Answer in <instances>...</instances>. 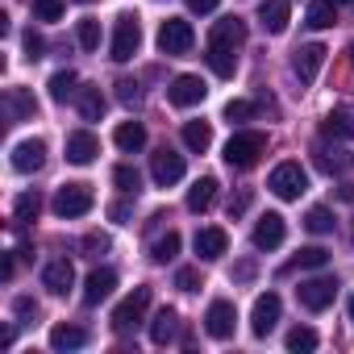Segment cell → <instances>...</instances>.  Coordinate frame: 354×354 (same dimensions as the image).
Masks as SVG:
<instances>
[{
  "instance_id": "cell-1",
  "label": "cell",
  "mask_w": 354,
  "mask_h": 354,
  "mask_svg": "<svg viewBox=\"0 0 354 354\" xmlns=\"http://www.w3.org/2000/svg\"><path fill=\"white\" fill-rule=\"evenodd\" d=\"M263 154H267V133H259V129H242L225 142V162L234 171H250Z\"/></svg>"
},
{
  "instance_id": "cell-2",
  "label": "cell",
  "mask_w": 354,
  "mask_h": 354,
  "mask_svg": "<svg viewBox=\"0 0 354 354\" xmlns=\"http://www.w3.org/2000/svg\"><path fill=\"white\" fill-rule=\"evenodd\" d=\"M267 188L279 196V201H300L304 192H308V175H304V167L300 162H279L271 175H267Z\"/></svg>"
},
{
  "instance_id": "cell-3",
  "label": "cell",
  "mask_w": 354,
  "mask_h": 354,
  "mask_svg": "<svg viewBox=\"0 0 354 354\" xmlns=\"http://www.w3.org/2000/svg\"><path fill=\"white\" fill-rule=\"evenodd\" d=\"M192 42H196V34H192V26H188L184 17H171V21L158 26V50L171 55V59H175V55H188Z\"/></svg>"
},
{
  "instance_id": "cell-4",
  "label": "cell",
  "mask_w": 354,
  "mask_h": 354,
  "mask_svg": "<svg viewBox=\"0 0 354 354\" xmlns=\"http://www.w3.org/2000/svg\"><path fill=\"white\" fill-rule=\"evenodd\" d=\"M138 46H142V26H138V17H117V26H113V59L117 63H129L133 55H138Z\"/></svg>"
},
{
  "instance_id": "cell-5",
  "label": "cell",
  "mask_w": 354,
  "mask_h": 354,
  "mask_svg": "<svg viewBox=\"0 0 354 354\" xmlns=\"http://www.w3.org/2000/svg\"><path fill=\"white\" fill-rule=\"evenodd\" d=\"M146 308H150V288H133V292L113 308V329H117V333L133 329V325L146 317Z\"/></svg>"
},
{
  "instance_id": "cell-6",
  "label": "cell",
  "mask_w": 354,
  "mask_h": 354,
  "mask_svg": "<svg viewBox=\"0 0 354 354\" xmlns=\"http://www.w3.org/2000/svg\"><path fill=\"white\" fill-rule=\"evenodd\" d=\"M296 296H300V304H304V308L321 313V308H329V304H333V296H337V279H333V275L304 279V283L296 288Z\"/></svg>"
},
{
  "instance_id": "cell-7",
  "label": "cell",
  "mask_w": 354,
  "mask_h": 354,
  "mask_svg": "<svg viewBox=\"0 0 354 354\" xmlns=\"http://www.w3.org/2000/svg\"><path fill=\"white\" fill-rule=\"evenodd\" d=\"M92 209V188L88 184H63L55 192V213L59 217H84Z\"/></svg>"
},
{
  "instance_id": "cell-8",
  "label": "cell",
  "mask_w": 354,
  "mask_h": 354,
  "mask_svg": "<svg viewBox=\"0 0 354 354\" xmlns=\"http://www.w3.org/2000/svg\"><path fill=\"white\" fill-rule=\"evenodd\" d=\"M150 175H154V184L158 188H171V184H180L184 180V154H175V150H158L150 154Z\"/></svg>"
},
{
  "instance_id": "cell-9",
  "label": "cell",
  "mask_w": 354,
  "mask_h": 354,
  "mask_svg": "<svg viewBox=\"0 0 354 354\" xmlns=\"http://www.w3.org/2000/svg\"><path fill=\"white\" fill-rule=\"evenodd\" d=\"M205 80L201 75H175L171 80V88H167V100L175 104V109H192V104H201L205 100Z\"/></svg>"
},
{
  "instance_id": "cell-10",
  "label": "cell",
  "mask_w": 354,
  "mask_h": 354,
  "mask_svg": "<svg viewBox=\"0 0 354 354\" xmlns=\"http://www.w3.org/2000/svg\"><path fill=\"white\" fill-rule=\"evenodd\" d=\"M234 325H238V308H234L230 300H213L209 313H205V329H209V337L225 342V337H234Z\"/></svg>"
},
{
  "instance_id": "cell-11",
  "label": "cell",
  "mask_w": 354,
  "mask_h": 354,
  "mask_svg": "<svg viewBox=\"0 0 354 354\" xmlns=\"http://www.w3.org/2000/svg\"><path fill=\"white\" fill-rule=\"evenodd\" d=\"M279 296L275 292H267V296H259L254 300V308H250V329H254V337H267L271 329H275V321H279Z\"/></svg>"
},
{
  "instance_id": "cell-12",
  "label": "cell",
  "mask_w": 354,
  "mask_h": 354,
  "mask_svg": "<svg viewBox=\"0 0 354 354\" xmlns=\"http://www.w3.org/2000/svg\"><path fill=\"white\" fill-rule=\"evenodd\" d=\"M325 46L321 42H308V46H300L296 50V59H292V71L300 75V84H313L317 80V71H321V63H325Z\"/></svg>"
},
{
  "instance_id": "cell-13",
  "label": "cell",
  "mask_w": 354,
  "mask_h": 354,
  "mask_svg": "<svg viewBox=\"0 0 354 354\" xmlns=\"http://www.w3.org/2000/svg\"><path fill=\"white\" fill-rule=\"evenodd\" d=\"M71 283H75V267H71V259H50V263L42 267V288H46V292L67 296Z\"/></svg>"
},
{
  "instance_id": "cell-14",
  "label": "cell",
  "mask_w": 354,
  "mask_h": 354,
  "mask_svg": "<svg viewBox=\"0 0 354 354\" xmlns=\"http://www.w3.org/2000/svg\"><path fill=\"white\" fill-rule=\"evenodd\" d=\"M96 154H100V142H96V133H88V129H75V133H67V162H75V167H88Z\"/></svg>"
},
{
  "instance_id": "cell-15",
  "label": "cell",
  "mask_w": 354,
  "mask_h": 354,
  "mask_svg": "<svg viewBox=\"0 0 354 354\" xmlns=\"http://www.w3.org/2000/svg\"><path fill=\"white\" fill-rule=\"evenodd\" d=\"M283 238H288V225H283L279 213L259 217V225H254V246L259 250H275V246H283Z\"/></svg>"
},
{
  "instance_id": "cell-16",
  "label": "cell",
  "mask_w": 354,
  "mask_h": 354,
  "mask_svg": "<svg viewBox=\"0 0 354 354\" xmlns=\"http://www.w3.org/2000/svg\"><path fill=\"white\" fill-rule=\"evenodd\" d=\"M42 162H46V146H42L38 138H30V142H17V146H13V167H17L21 175L38 171Z\"/></svg>"
},
{
  "instance_id": "cell-17",
  "label": "cell",
  "mask_w": 354,
  "mask_h": 354,
  "mask_svg": "<svg viewBox=\"0 0 354 354\" xmlns=\"http://www.w3.org/2000/svg\"><path fill=\"white\" fill-rule=\"evenodd\" d=\"M225 250H230V234H225L221 225H209V230L196 234V254H201V259L213 263V259H221Z\"/></svg>"
},
{
  "instance_id": "cell-18",
  "label": "cell",
  "mask_w": 354,
  "mask_h": 354,
  "mask_svg": "<svg viewBox=\"0 0 354 354\" xmlns=\"http://www.w3.org/2000/svg\"><path fill=\"white\" fill-rule=\"evenodd\" d=\"M259 17H263V30L267 34H283L288 21H292V5H288V0H263Z\"/></svg>"
},
{
  "instance_id": "cell-19",
  "label": "cell",
  "mask_w": 354,
  "mask_h": 354,
  "mask_svg": "<svg viewBox=\"0 0 354 354\" xmlns=\"http://www.w3.org/2000/svg\"><path fill=\"white\" fill-rule=\"evenodd\" d=\"M113 288H117V275H113L109 267H104V271H92V275L84 279V304H100V300H109Z\"/></svg>"
},
{
  "instance_id": "cell-20",
  "label": "cell",
  "mask_w": 354,
  "mask_h": 354,
  "mask_svg": "<svg viewBox=\"0 0 354 354\" xmlns=\"http://www.w3.org/2000/svg\"><path fill=\"white\" fill-rule=\"evenodd\" d=\"M234 50H238V46H225V42H209L205 59H209L213 75H221V80H230V75H234V67H238V55H234Z\"/></svg>"
},
{
  "instance_id": "cell-21",
  "label": "cell",
  "mask_w": 354,
  "mask_h": 354,
  "mask_svg": "<svg viewBox=\"0 0 354 354\" xmlns=\"http://www.w3.org/2000/svg\"><path fill=\"white\" fill-rule=\"evenodd\" d=\"M313 154H317V167H321L325 175H346V171L354 167V154H350V150H329V146H317Z\"/></svg>"
},
{
  "instance_id": "cell-22",
  "label": "cell",
  "mask_w": 354,
  "mask_h": 354,
  "mask_svg": "<svg viewBox=\"0 0 354 354\" xmlns=\"http://www.w3.org/2000/svg\"><path fill=\"white\" fill-rule=\"evenodd\" d=\"M175 329H180L175 308H158L154 321H150V342H154V346H167V342H175Z\"/></svg>"
},
{
  "instance_id": "cell-23",
  "label": "cell",
  "mask_w": 354,
  "mask_h": 354,
  "mask_svg": "<svg viewBox=\"0 0 354 354\" xmlns=\"http://www.w3.org/2000/svg\"><path fill=\"white\" fill-rule=\"evenodd\" d=\"M213 201H217V180H213V175H205V180H196L188 188V209L192 213H209Z\"/></svg>"
},
{
  "instance_id": "cell-24",
  "label": "cell",
  "mask_w": 354,
  "mask_h": 354,
  "mask_svg": "<svg viewBox=\"0 0 354 354\" xmlns=\"http://www.w3.org/2000/svg\"><path fill=\"white\" fill-rule=\"evenodd\" d=\"M113 142H117L125 154H138V150L146 146V125H142V121H121L117 133H113Z\"/></svg>"
},
{
  "instance_id": "cell-25",
  "label": "cell",
  "mask_w": 354,
  "mask_h": 354,
  "mask_svg": "<svg viewBox=\"0 0 354 354\" xmlns=\"http://www.w3.org/2000/svg\"><path fill=\"white\" fill-rule=\"evenodd\" d=\"M209 42L242 46V42H246V21H242V17H225V21H217V26H213V34H209Z\"/></svg>"
},
{
  "instance_id": "cell-26",
  "label": "cell",
  "mask_w": 354,
  "mask_h": 354,
  "mask_svg": "<svg viewBox=\"0 0 354 354\" xmlns=\"http://www.w3.org/2000/svg\"><path fill=\"white\" fill-rule=\"evenodd\" d=\"M325 133L329 138H354V104H337L325 117Z\"/></svg>"
},
{
  "instance_id": "cell-27",
  "label": "cell",
  "mask_w": 354,
  "mask_h": 354,
  "mask_svg": "<svg viewBox=\"0 0 354 354\" xmlns=\"http://www.w3.org/2000/svg\"><path fill=\"white\" fill-rule=\"evenodd\" d=\"M75 109H80L84 121H100V113H104V96H100V88H80V92H75Z\"/></svg>"
},
{
  "instance_id": "cell-28",
  "label": "cell",
  "mask_w": 354,
  "mask_h": 354,
  "mask_svg": "<svg viewBox=\"0 0 354 354\" xmlns=\"http://www.w3.org/2000/svg\"><path fill=\"white\" fill-rule=\"evenodd\" d=\"M184 146L196 150V154H205V150L213 146V125H209V121H188V125H184Z\"/></svg>"
},
{
  "instance_id": "cell-29",
  "label": "cell",
  "mask_w": 354,
  "mask_h": 354,
  "mask_svg": "<svg viewBox=\"0 0 354 354\" xmlns=\"http://www.w3.org/2000/svg\"><path fill=\"white\" fill-rule=\"evenodd\" d=\"M84 342H88V333H84L80 325H67V321H63V325L50 329V346H55V350H80Z\"/></svg>"
},
{
  "instance_id": "cell-30",
  "label": "cell",
  "mask_w": 354,
  "mask_h": 354,
  "mask_svg": "<svg viewBox=\"0 0 354 354\" xmlns=\"http://www.w3.org/2000/svg\"><path fill=\"white\" fill-rule=\"evenodd\" d=\"M75 84H80V75H75V71H55V75H50V100H59V104H63V100H71V96L80 92Z\"/></svg>"
},
{
  "instance_id": "cell-31",
  "label": "cell",
  "mask_w": 354,
  "mask_h": 354,
  "mask_svg": "<svg viewBox=\"0 0 354 354\" xmlns=\"http://www.w3.org/2000/svg\"><path fill=\"white\" fill-rule=\"evenodd\" d=\"M5 113H9V121L30 117V113H34V96H26L21 88H9V92H5Z\"/></svg>"
},
{
  "instance_id": "cell-32",
  "label": "cell",
  "mask_w": 354,
  "mask_h": 354,
  "mask_svg": "<svg viewBox=\"0 0 354 354\" xmlns=\"http://www.w3.org/2000/svg\"><path fill=\"white\" fill-rule=\"evenodd\" d=\"M337 21V5H333V0H313V5H308V26L313 30H329Z\"/></svg>"
},
{
  "instance_id": "cell-33",
  "label": "cell",
  "mask_w": 354,
  "mask_h": 354,
  "mask_svg": "<svg viewBox=\"0 0 354 354\" xmlns=\"http://www.w3.org/2000/svg\"><path fill=\"white\" fill-rule=\"evenodd\" d=\"M150 254H154V263H171L175 254H180V234H175V230H167V234L154 242V250H150Z\"/></svg>"
},
{
  "instance_id": "cell-34",
  "label": "cell",
  "mask_w": 354,
  "mask_h": 354,
  "mask_svg": "<svg viewBox=\"0 0 354 354\" xmlns=\"http://www.w3.org/2000/svg\"><path fill=\"white\" fill-rule=\"evenodd\" d=\"M325 263H329V250H321V246H304V250L288 263V271H292V267H313V271H317V267H325Z\"/></svg>"
},
{
  "instance_id": "cell-35",
  "label": "cell",
  "mask_w": 354,
  "mask_h": 354,
  "mask_svg": "<svg viewBox=\"0 0 354 354\" xmlns=\"http://www.w3.org/2000/svg\"><path fill=\"white\" fill-rule=\"evenodd\" d=\"M113 184H117L121 192H138V188H142V175H138L129 162H121V167H113Z\"/></svg>"
},
{
  "instance_id": "cell-36",
  "label": "cell",
  "mask_w": 354,
  "mask_h": 354,
  "mask_svg": "<svg viewBox=\"0 0 354 354\" xmlns=\"http://www.w3.org/2000/svg\"><path fill=\"white\" fill-rule=\"evenodd\" d=\"M75 38H80V46L84 50H100V21H80V30H75Z\"/></svg>"
},
{
  "instance_id": "cell-37",
  "label": "cell",
  "mask_w": 354,
  "mask_h": 354,
  "mask_svg": "<svg viewBox=\"0 0 354 354\" xmlns=\"http://www.w3.org/2000/svg\"><path fill=\"white\" fill-rule=\"evenodd\" d=\"M288 350H317V329L296 325V329L288 333Z\"/></svg>"
},
{
  "instance_id": "cell-38",
  "label": "cell",
  "mask_w": 354,
  "mask_h": 354,
  "mask_svg": "<svg viewBox=\"0 0 354 354\" xmlns=\"http://www.w3.org/2000/svg\"><path fill=\"white\" fill-rule=\"evenodd\" d=\"M304 225H308L313 234H329V230H333V213L317 205V209H308V217H304Z\"/></svg>"
},
{
  "instance_id": "cell-39",
  "label": "cell",
  "mask_w": 354,
  "mask_h": 354,
  "mask_svg": "<svg viewBox=\"0 0 354 354\" xmlns=\"http://www.w3.org/2000/svg\"><path fill=\"white\" fill-rule=\"evenodd\" d=\"M38 209H42V201H38L34 192H26V196H17V205H13V213H17V221H34V217H38Z\"/></svg>"
},
{
  "instance_id": "cell-40",
  "label": "cell",
  "mask_w": 354,
  "mask_h": 354,
  "mask_svg": "<svg viewBox=\"0 0 354 354\" xmlns=\"http://www.w3.org/2000/svg\"><path fill=\"white\" fill-rule=\"evenodd\" d=\"M34 17L59 21V17H63V0H34Z\"/></svg>"
},
{
  "instance_id": "cell-41",
  "label": "cell",
  "mask_w": 354,
  "mask_h": 354,
  "mask_svg": "<svg viewBox=\"0 0 354 354\" xmlns=\"http://www.w3.org/2000/svg\"><path fill=\"white\" fill-rule=\"evenodd\" d=\"M175 288H180V292H196L201 288V271L196 267H180V271H175Z\"/></svg>"
},
{
  "instance_id": "cell-42",
  "label": "cell",
  "mask_w": 354,
  "mask_h": 354,
  "mask_svg": "<svg viewBox=\"0 0 354 354\" xmlns=\"http://www.w3.org/2000/svg\"><path fill=\"white\" fill-rule=\"evenodd\" d=\"M117 100H121V104H129V109H138V100H142L138 84H133V80H121V84H117Z\"/></svg>"
},
{
  "instance_id": "cell-43",
  "label": "cell",
  "mask_w": 354,
  "mask_h": 354,
  "mask_svg": "<svg viewBox=\"0 0 354 354\" xmlns=\"http://www.w3.org/2000/svg\"><path fill=\"white\" fill-rule=\"evenodd\" d=\"M250 113H254L250 100H230V104H225V117H230V121H246Z\"/></svg>"
},
{
  "instance_id": "cell-44",
  "label": "cell",
  "mask_w": 354,
  "mask_h": 354,
  "mask_svg": "<svg viewBox=\"0 0 354 354\" xmlns=\"http://www.w3.org/2000/svg\"><path fill=\"white\" fill-rule=\"evenodd\" d=\"M42 50H46V42L30 30V34H26V55H30V63H34V59H42Z\"/></svg>"
},
{
  "instance_id": "cell-45",
  "label": "cell",
  "mask_w": 354,
  "mask_h": 354,
  "mask_svg": "<svg viewBox=\"0 0 354 354\" xmlns=\"http://www.w3.org/2000/svg\"><path fill=\"white\" fill-rule=\"evenodd\" d=\"M84 250H92V254H96V250H109V238H104V234H88V238H84Z\"/></svg>"
},
{
  "instance_id": "cell-46",
  "label": "cell",
  "mask_w": 354,
  "mask_h": 354,
  "mask_svg": "<svg viewBox=\"0 0 354 354\" xmlns=\"http://www.w3.org/2000/svg\"><path fill=\"white\" fill-rule=\"evenodd\" d=\"M246 209H250V192H238V196L230 201V213L238 217V213H246Z\"/></svg>"
},
{
  "instance_id": "cell-47",
  "label": "cell",
  "mask_w": 354,
  "mask_h": 354,
  "mask_svg": "<svg viewBox=\"0 0 354 354\" xmlns=\"http://www.w3.org/2000/svg\"><path fill=\"white\" fill-rule=\"evenodd\" d=\"M188 5H192V13H213L221 0H188Z\"/></svg>"
},
{
  "instance_id": "cell-48",
  "label": "cell",
  "mask_w": 354,
  "mask_h": 354,
  "mask_svg": "<svg viewBox=\"0 0 354 354\" xmlns=\"http://www.w3.org/2000/svg\"><path fill=\"white\" fill-rule=\"evenodd\" d=\"M234 279H254V263H250V259L238 263V267H234Z\"/></svg>"
},
{
  "instance_id": "cell-49",
  "label": "cell",
  "mask_w": 354,
  "mask_h": 354,
  "mask_svg": "<svg viewBox=\"0 0 354 354\" xmlns=\"http://www.w3.org/2000/svg\"><path fill=\"white\" fill-rule=\"evenodd\" d=\"M109 217H113V221H125V217H129V205H121V201L109 205Z\"/></svg>"
},
{
  "instance_id": "cell-50",
  "label": "cell",
  "mask_w": 354,
  "mask_h": 354,
  "mask_svg": "<svg viewBox=\"0 0 354 354\" xmlns=\"http://www.w3.org/2000/svg\"><path fill=\"white\" fill-rule=\"evenodd\" d=\"M0 275H5V279H13V254H5V259H0Z\"/></svg>"
},
{
  "instance_id": "cell-51",
  "label": "cell",
  "mask_w": 354,
  "mask_h": 354,
  "mask_svg": "<svg viewBox=\"0 0 354 354\" xmlns=\"http://www.w3.org/2000/svg\"><path fill=\"white\" fill-rule=\"evenodd\" d=\"M346 308H350V321H354V296H350V304H346Z\"/></svg>"
},
{
  "instance_id": "cell-52",
  "label": "cell",
  "mask_w": 354,
  "mask_h": 354,
  "mask_svg": "<svg viewBox=\"0 0 354 354\" xmlns=\"http://www.w3.org/2000/svg\"><path fill=\"white\" fill-rule=\"evenodd\" d=\"M333 5H354V0H333Z\"/></svg>"
},
{
  "instance_id": "cell-53",
  "label": "cell",
  "mask_w": 354,
  "mask_h": 354,
  "mask_svg": "<svg viewBox=\"0 0 354 354\" xmlns=\"http://www.w3.org/2000/svg\"><path fill=\"white\" fill-rule=\"evenodd\" d=\"M350 63H354V42H350Z\"/></svg>"
},
{
  "instance_id": "cell-54",
  "label": "cell",
  "mask_w": 354,
  "mask_h": 354,
  "mask_svg": "<svg viewBox=\"0 0 354 354\" xmlns=\"http://www.w3.org/2000/svg\"><path fill=\"white\" fill-rule=\"evenodd\" d=\"M75 5H92V0H75Z\"/></svg>"
},
{
  "instance_id": "cell-55",
  "label": "cell",
  "mask_w": 354,
  "mask_h": 354,
  "mask_svg": "<svg viewBox=\"0 0 354 354\" xmlns=\"http://www.w3.org/2000/svg\"><path fill=\"white\" fill-rule=\"evenodd\" d=\"M350 238H354V230H350Z\"/></svg>"
}]
</instances>
